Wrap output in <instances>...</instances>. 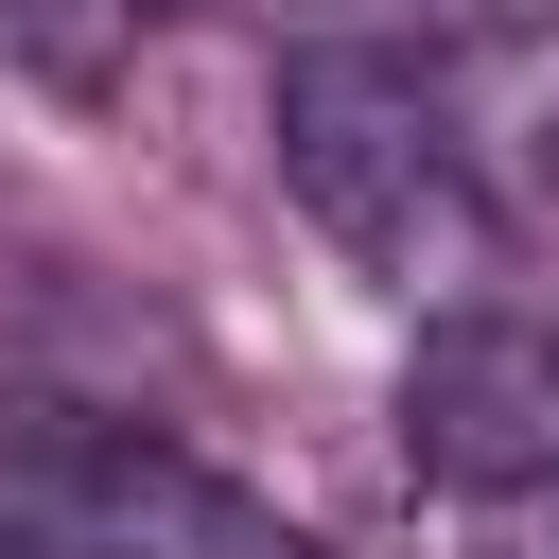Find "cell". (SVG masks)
Listing matches in <instances>:
<instances>
[{
    "label": "cell",
    "mask_w": 559,
    "mask_h": 559,
    "mask_svg": "<svg viewBox=\"0 0 559 559\" xmlns=\"http://www.w3.org/2000/svg\"><path fill=\"white\" fill-rule=\"evenodd\" d=\"M262 140H280V192H297L384 297H472V262H489V175H472V140H454V105H437L419 52H384V35L280 52Z\"/></svg>",
    "instance_id": "6da1fadb"
},
{
    "label": "cell",
    "mask_w": 559,
    "mask_h": 559,
    "mask_svg": "<svg viewBox=\"0 0 559 559\" xmlns=\"http://www.w3.org/2000/svg\"><path fill=\"white\" fill-rule=\"evenodd\" d=\"M402 454L419 489H454L489 542H524L559 507V332L524 314H437L419 367H402Z\"/></svg>",
    "instance_id": "7a4b0ae2"
},
{
    "label": "cell",
    "mask_w": 559,
    "mask_h": 559,
    "mask_svg": "<svg viewBox=\"0 0 559 559\" xmlns=\"http://www.w3.org/2000/svg\"><path fill=\"white\" fill-rule=\"evenodd\" d=\"M157 17H175V0H0V52H17V70H52V87H105Z\"/></svg>",
    "instance_id": "3957f363"
}]
</instances>
